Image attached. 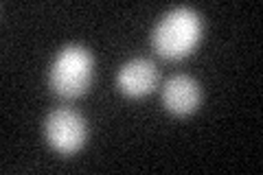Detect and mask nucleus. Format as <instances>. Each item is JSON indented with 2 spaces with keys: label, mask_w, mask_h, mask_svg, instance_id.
Wrapping results in <instances>:
<instances>
[{
  "label": "nucleus",
  "mask_w": 263,
  "mask_h": 175,
  "mask_svg": "<svg viewBox=\"0 0 263 175\" xmlns=\"http://www.w3.org/2000/svg\"><path fill=\"white\" fill-rule=\"evenodd\" d=\"M202 40V15L191 7H176L164 13L152 31V46L164 60L191 55Z\"/></svg>",
  "instance_id": "nucleus-1"
},
{
  "label": "nucleus",
  "mask_w": 263,
  "mask_h": 175,
  "mask_svg": "<svg viewBox=\"0 0 263 175\" xmlns=\"http://www.w3.org/2000/svg\"><path fill=\"white\" fill-rule=\"evenodd\" d=\"M95 57L88 48L79 44L64 46L48 70V86L62 99H77L92 83Z\"/></svg>",
  "instance_id": "nucleus-2"
},
{
  "label": "nucleus",
  "mask_w": 263,
  "mask_h": 175,
  "mask_svg": "<svg viewBox=\"0 0 263 175\" xmlns=\"http://www.w3.org/2000/svg\"><path fill=\"white\" fill-rule=\"evenodd\" d=\"M44 136L57 153L72 155L86 145L88 127L79 112L70 107H57L44 121Z\"/></svg>",
  "instance_id": "nucleus-3"
},
{
  "label": "nucleus",
  "mask_w": 263,
  "mask_h": 175,
  "mask_svg": "<svg viewBox=\"0 0 263 175\" xmlns=\"http://www.w3.org/2000/svg\"><path fill=\"white\" fill-rule=\"evenodd\" d=\"M158 83V68L147 57H134L121 66L117 74V86L125 96L141 99L149 94Z\"/></svg>",
  "instance_id": "nucleus-4"
},
{
  "label": "nucleus",
  "mask_w": 263,
  "mask_h": 175,
  "mask_svg": "<svg viewBox=\"0 0 263 175\" xmlns=\"http://www.w3.org/2000/svg\"><path fill=\"white\" fill-rule=\"evenodd\" d=\"M162 103L176 116L193 114L202 103V88L189 74H174L162 88Z\"/></svg>",
  "instance_id": "nucleus-5"
}]
</instances>
